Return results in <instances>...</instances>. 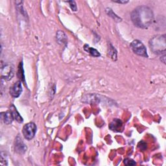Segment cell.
Returning <instances> with one entry per match:
<instances>
[{"mask_svg": "<svg viewBox=\"0 0 166 166\" xmlns=\"http://www.w3.org/2000/svg\"><path fill=\"white\" fill-rule=\"evenodd\" d=\"M106 12L108 15L110 16V17H111L112 19H114L116 22H120L122 20L120 17H119L118 15H116L113 12V11L110 9V8H107V9H106Z\"/></svg>", "mask_w": 166, "mask_h": 166, "instance_id": "13", "label": "cell"}, {"mask_svg": "<svg viewBox=\"0 0 166 166\" xmlns=\"http://www.w3.org/2000/svg\"><path fill=\"white\" fill-rule=\"evenodd\" d=\"M131 20L134 25L141 29L149 27L154 20L152 10L147 6H139L131 13Z\"/></svg>", "mask_w": 166, "mask_h": 166, "instance_id": "1", "label": "cell"}, {"mask_svg": "<svg viewBox=\"0 0 166 166\" xmlns=\"http://www.w3.org/2000/svg\"><path fill=\"white\" fill-rule=\"evenodd\" d=\"M56 39L58 42L61 44L67 43V37H66L65 33L61 31L56 32Z\"/></svg>", "mask_w": 166, "mask_h": 166, "instance_id": "11", "label": "cell"}, {"mask_svg": "<svg viewBox=\"0 0 166 166\" xmlns=\"http://www.w3.org/2000/svg\"><path fill=\"white\" fill-rule=\"evenodd\" d=\"M2 118L4 123L6 124H11L12 122V121L14 120L11 111H7L6 112L2 113Z\"/></svg>", "mask_w": 166, "mask_h": 166, "instance_id": "9", "label": "cell"}, {"mask_svg": "<svg viewBox=\"0 0 166 166\" xmlns=\"http://www.w3.org/2000/svg\"><path fill=\"white\" fill-rule=\"evenodd\" d=\"M14 150L15 152L20 154H24L27 151V146L23 142L22 139L19 136L16 138L15 144H14Z\"/></svg>", "mask_w": 166, "mask_h": 166, "instance_id": "7", "label": "cell"}, {"mask_svg": "<svg viewBox=\"0 0 166 166\" xmlns=\"http://www.w3.org/2000/svg\"><path fill=\"white\" fill-rule=\"evenodd\" d=\"M139 147L141 149H142V150L144 151V150H145L146 148H147V144L144 142V145H142V144H141V142H140V143L139 144Z\"/></svg>", "mask_w": 166, "mask_h": 166, "instance_id": "17", "label": "cell"}, {"mask_svg": "<svg viewBox=\"0 0 166 166\" xmlns=\"http://www.w3.org/2000/svg\"><path fill=\"white\" fill-rule=\"evenodd\" d=\"M84 49L86 52H88V53H90L91 55L94 57H99L101 56V54L99 53V51L97 50V49L92 48V47H90L88 45H85L84 47Z\"/></svg>", "mask_w": 166, "mask_h": 166, "instance_id": "12", "label": "cell"}, {"mask_svg": "<svg viewBox=\"0 0 166 166\" xmlns=\"http://www.w3.org/2000/svg\"><path fill=\"white\" fill-rule=\"evenodd\" d=\"M130 47L135 54L146 58L148 57L147 49L141 41L138 40L132 41L130 44Z\"/></svg>", "mask_w": 166, "mask_h": 166, "instance_id": "3", "label": "cell"}, {"mask_svg": "<svg viewBox=\"0 0 166 166\" xmlns=\"http://www.w3.org/2000/svg\"><path fill=\"white\" fill-rule=\"evenodd\" d=\"M37 127L35 123L30 122L25 124L22 129L23 135L27 140H31L35 137L37 132Z\"/></svg>", "mask_w": 166, "mask_h": 166, "instance_id": "4", "label": "cell"}, {"mask_svg": "<svg viewBox=\"0 0 166 166\" xmlns=\"http://www.w3.org/2000/svg\"><path fill=\"white\" fill-rule=\"evenodd\" d=\"M22 92V81H18L16 82L10 88L9 93L10 95L14 98L18 97Z\"/></svg>", "mask_w": 166, "mask_h": 166, "instance_id": "6", "label": "cell"}, {"mask_svg": "<svg viewBox=\"0 0 166 166\" xmlns=\"http://www.w3.org/2000/svg\"><path fill=\"white\" fill-rule=\"evenodd\" d=\"M123 125V122L120 119H114L109 124V129L114 132H119Z\"/></svg>", "mask_w": 166, "mask_h": 166, "instance_id": "8", "label": "cell"}, {"mask_svg": "<svg viewBox=\"0 0 166 166\" xmlns=\"http://www.w3.org/2000/svg\"><path fill=\"white\" fill-rule=\"evenodd\" d=\"M124 164L126 165H135L136 164V162L134 161L133 160L130 159H126L124 160Z\"/></svg>", "mask_w": 166, "mask_h": 166, "instance_id": "15", "label": "cell"}, {"mask_svg": "<svg viewBox=\"0 0 166 166\" xmlns=\"http://www.w3.org/2000/svg\"><path fill=\"white\" fill-rule=\"evenodd\" d=\"M165 35L155 36L149 42V45L153 53L156 54H165L166 47Z\"/></svg>", "mask_w": 166, "mask_h": 166, "instance_id": "2", "label": "cell"}, {"mask_svg": "<svg viewBox=\"0 0 166 166\" xmlns=\"http://www.w3.org/2000/svg\"><path fill=\"white\" fill-rule=\"evenodd\" d=\"M10 111L11 112V113H12V114L13 115V118H14V119L16 121H17L20 123L23 122V120L22 117L20 115V114H19L18 110H16V108L14 105H11V106L10 108Z\"/></svg>", "mask_w": 166, "mask_h": 166, "instance_id": "10", "label": "cell"}, {"mask_svg": "<svg viewBox=\"0 0 166 166\" xmlns=\"http://www.w3.org/2000/svg\"><path fill=\"white\" fill-rule=\"evenodd\" d=\"M1 76L2 78L6 81L11 80L14 76V69L12 66L9 64H6L2 66Z\"/></svg>", "mask_w": 166, "mask_h": 166, "instance_id": "5", "label": "cell"}, {"mask_svg": "<svg viewBox=\"0 0 166 166\" xmlns=\"http://www.w3.org/2000/svg\"><path fill=\"white\" fill-rule=\"evenodd\" d=\"M67 3H68L70 4V6L71 7V9L73 11H77V5H76V2H74V1H69V2H67Z\"/></svg>", "mask_w": 166, "mask_h": 166, "instance_id": "16", "label": "cell"}, {"mask_svg": "<svg viewBox=\"0 0 166 166\" xmlns=\"http://www.w3.org/2000/svg\"><path fill=\"white\" fill-rule=\"evenodd\" d=\"M18 76L19 79L21 80V81L26 82H25L24 71H23V63H22V62H21L20 63V65H19L18 71Z\"/></svg>", "mask_w": 166, "mask_h": 166, "instance_id": "14", "label": "cell"}, {"mask_svg": "<svg viewBox=\"0 0 166 166\" xmlns=\"http://www.w3.org/2000/svg\"><path fill=\"white\" fill-rule=\"evenodd\" d=\"M115 3H123V4H125L129 2V1H124V0H123V1H113Z\"/></svg>", "mask_w": 166, "mask_h": 166, "instance_id": "18", "label": "cell"}]
</instances>
